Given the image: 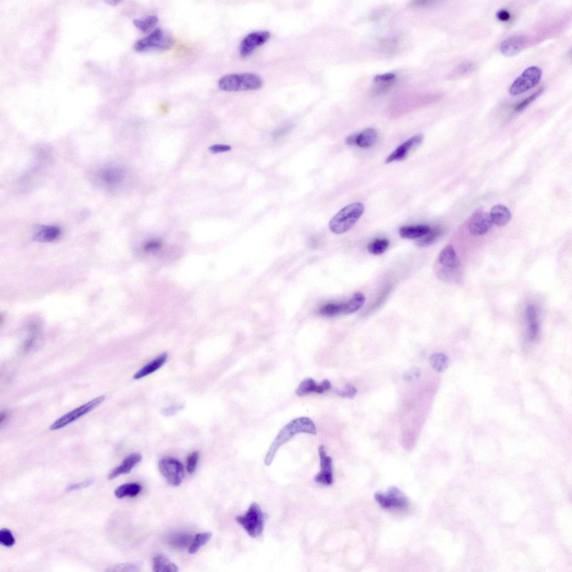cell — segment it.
Instances as JSON below:
<instances>
[{
    "instance_id": "cell-1",
    "label": "cell",
    "mask_w": 572,
    "mask_h": 572,
    "mask_svg": "<svg viewBox=\"0 0 572 572\" xmlns=\"http://www.w3.org/2000/svg\"><path fill=\"white\" fill-rule=\"evenodd\" d=\"M299 433L317 434L315 423L307 417H301L292 420L279 432L266 454L265 463L270 465L275 457L279 448Z\"/></svg>"
},
{
    "instance_id": "cell-2",
    "label": "cell",
    "mask_w": 572,
    "mask_h": 572,
    "mask_svg": "<svg viewBox=\"0 0 572 572\" xmlns=\"http://www.w3.org/2000/svg\"><path fill=\"white\" fill-rule=\"evenodd\" d=\"M262 85V78L249 73L227 75L221 78L218 82V87L227 92L256 90Z\"/></svg>"
},
{
    "instance_id": "cell-3",
    "label": "cell",
    "mask_w": 572,
    "mask_h": 572,
    "mask_svg": "<svg viewBox=\"0 0 572 572\" xmlns=\"http://www.w3.org/2000/svg\"><path fill=\"white\" fill-rule=\"evenodd\" d=\"M364 211L362 203H355L344 207L331 219L329 228L336 234L344 233L355 225Z\"/></svg>"
},
{
    "instance_id": "cell-4",
    "label": "cell",
    "mask_w": 572,
    "mask_h": 572,
    "mask_svg": "<svg viewBox=\"0 0 572 572\" xmlns=\"http://www.w3.org/2000/svg\"><path fill=\"white\" fill-rule=\"evenodd\" d=\"M266 514L256 502L251 504L248 512L236 518L237 522L243 526L248 535L253 538L262 536L264 530Z\"/></svg>"
},
{
    "instance_id": "cell-5",
    "label": "cell",
    "mask_w": 572,
    "mask_h": 572,
    "mask_svg": "<svg viewBox=\"0 0 572 572\" xmlns=\"http://www.w3.org/2000/svg\"><path fill=\"white\" fill-rule=\"evenodd\" d=\"M91 177L98 186L111 190L120 186L124 181L125 173L120 167L104 165L97 168Z\"/></svg>"
},
{
    "instance_id": "cell-6",
    "label": "cell",
    "mask_w": 572,
    "mask_h": 572,
    "mask_svg": "<svg viewBox=\"0 0 572 572\" xmlns=\"http://www.w3.org/2000/svg\"><path fill=\"white\" fill-rule=\"evenodd\" d=\"M543 72L539 67L531 66L526 69L513 83L510 93L518 96L535 87L541 81Z\"/></svg>"
},
{
    "instance_id": "cell-7",
    "label": "cell",
    "mask_w": 572,
    "mask_h": 572,
    "mask_svg": "<svg viewBox=\"0 0 572 572\" xmlns=\"http://www.w3.org/2000/svg\"><path fill=\"white\" fill-rule=\"evenodd\" d=\"M174 43L173 39L168 36L160 28H156L150 35L139 39L134 44L136 51L143 52L150 49L167 50L170 49Z\"/></svg>"
},
{
    "instance_id": "cell-8",
    "label": "cell",
    "mask_w": 572,
    "mask_h": 572,
    "mask_svg": "<svg viewBox=\"0 0 572 572\" xmlns=\"http://www.w3.org/2000/svg\"><path fill=\"white\" fill-rule=\"evenodd\" d=\"M105 399L104 396H100L86 403L85 404L74 409V410L66 414L63 417L56 420L50 426V429L51 430H59L74 422L77 419L92 411L93 409L99 406L105 400Z\"/></svg>"
},
{
    "instance_id": "cell-9",
    "label": "cell",
    "mask_w": 572,
    "mask_h": 572,
    "mask_svg": "<svg viewBox=\"0 0 572 572\" xmlns=\"http://www.w3.org/2000/svg\"><path fill=\"white\" fill-rule=\"evenodd\" d=\"M161 473L170 485L177 487L182 483L184 475L182 464L172 458H165L159 463Z\"/></svg>"
},
{
    "instance_id": "cell-10",
    "label": "cell",
    "mask_w": 572,
    "mask_h": 572,
    "mask_svg": "<svg viewBox=\"0 0 572 572\" xmlns=\"http://www.w3.org/2000/svg\"><path fill=\"white\" fill-rule=\"evenodd\" d=\"M375 501L384 509H405L408 506V500L399 489L392 487L385 493H376L374 495Z\"/></svg>"
},
{
    "instance_id": "cell-11",
    "label": "cell",
    "mask_w": 572,
    "mask_h": 572,
    "mask_svg": "<svg viewBox=\"0 0 572 572\" xmlns=\"http://www.w3.org/2000/svg\"><path fill=\"white\" fill-rule=\"evenodd\" d=\"M271 34L268 31L252 32L246 36L240 46V53L242 57H247L258 47L267 43L271 38Z\"/></svg>"
},
{
    "instance_id": "cell-12",
    "label": "cell",
    "mask_w": 572,
    "mask_h": 572,
    "mask_svg": "<svg viewBox=\"0 0 572 572\" xmlns=\"http://www.w3.org/2000/svg\"><path fill=\"white\" fill-rule=\"evenodd\" d=\"M320 459H321V471L314 478L316 483L323 485L330 486L333 483V470L332 458L327 455L324 446L319 448Z\"/></svg>"
},
{
    "instance_id": "cell-13",
    "label": "cell",
    "mask_w": 572,
    "mask_h": 572,
    "mask_svg": "<svg viewBox=\"0 0 572 572\" xmlns=\"http://www.w3.org/2000/svg\"><path fill=\"white\" fill-rule=\"evenodd\" d=\"M490 215L483 211L475 213L471 217L468 228L471 234L481 236L486 234L492 227Z\"/></svg>"
},
{
    "instance_id": "cell-14",
    "label": "cell",
    "mask_w": 572,
    "mask_h": 572,
    "mask_svg": "<svg viewBox=\"0 0 572 572\" xmlns=\"http://www.w3.org/2000/svg\"><path fill=\"white\" fill-rule=\"evenodd\" d=\"M424 137L422 134L415 136L398 147L386 158V164L395 161H400L406 158L411 150L416 148L423 141Z\"/></svg>"
},
{
    "instance_id": "cell-15",
    "label": "cell",
    "mask_w": 572,
    "mask_h": 572,
    "mask_svg": "<svg viewBox=\"0 0 572 572\" xmlns=\"http://www.w3.org/2000/svg\"><path fill=\"white\" fill-rule=\"evenodd\" d=\"M332 385L328 379H325L321 384H317L315 380L307 378L303 380L296 391L297 396L302 397L312 393L319 394L330 390Z\"/></svg>"
},
{
    "instance_id": "cell-16",
    "label": "cell",
    "mask_w": 572,
    "mask_h": 572,
    "mask_svg": "<svg viewBox=\"0 0 572 572\" xmlns=\"http://www.w3.org/2000/svg\"><path fill=\"white\" fill-rule=\"evenodd\" d=\"M527 39L522 36L509 37L500 45V51L506 57H512L520 53L525 48Z\"/></svg>"
},
{
    "instance_id": "cell-17",
    "label": "cell",
    "mask_w": 572,
    "mask_h": 572,
    "mask_svg": "<svg viewBox=\"0 0 572 572\" xmlns=\"http://www.w3.org/2000/svg\"><path fill=\"white\" fill-rule=\"evenodd\" d=\"M142 456L139 453H133L127 457L119 466L114 469L109 474V479L113 480L117 476L130 473L136 465L142 461Z\"/></svg>"
},
{
    "instance_id": "cell-18",
    "label": "cell",
    "mask_w": 572,
    "mask_h": 572,
    "mask_svg": "<svg viewBox=\"0 0 572 572\" xmlns=\"http://www.w3.org/2000/svg\"><path fill=\"white\" fill-rule=\"evenodd\" d=\"M61 235V229L55 226H44L40 227L35 235V239L40 242H53Z\"/></svg>"
},
{
    "instance_id": "cell-19",
    "label": "cell",
    "mask_w": 572,
    "mask_h": 572,
    "mask_svg": "<svg viewBox=\"0 0 572 572\" xmlns=\"http://www.w3.org/2000/svg\"><path fill=\"white\" fill-rule=\"evenodd\" d=\"M441 265L447 269H456L460 265V261L453 246L449 245L441 251L439 256Z\"/></svg>"
},
{
    "instance_id": "cell-20",
    "label": "cell",
    "mask_w": 572,
    "mask_h": 572,
    "mask_svg": "<svg viewBox=\"0 0 572 572\" xmlns=\"http://www.w3.org/2000/svg\"><path fill=\"white\" fill-rule=\"evenodd\" d=\"M490 216L493 224L498 227H503L510 221L512 214L506 206L496 205L492 207Z\"/></svg>"
},
{
    "instance_id": "cell-21",
    "label": "cell",
    "mask_w": 572,
    "mask_h": 572,
    "mask_svg": "<svg viewBox=\"0 0 572 572\" xmlns=\"http://www.w3.org/2000/svg\"><path fill=\"white\" fill-rule=\"evenodd\" d=\"M167 357L168 355L167 353H163L162 355L156 358L154 360L148 363L147 365H145L140 369L139 371L134 375V378L135 379H141L153 373L164 365V364L167 361Z\"/></svg>"
},
{
    "instance_id": "cell-22",
    "label": "cell",
    "mask_w": 572,
    "mask_h": 572,
    "mask_svg": "<svg viewBox=\"0 0 572 572\" xmlns=\"http://www.w3.org/2000/svg\"><path fill=\"white\" fill-rule=\"evenodd\" d=\"M526 316L529 324V338L530 341H534L537 338L539 332L537 312L535 306L531 305L527 307Z\"/></svg>"
},
{
    "instance_id": "cell-23",
    "label": "cell",
    "mask_w": 572,
    "mask_h": 572,
    "mask_svg": "<svg viewBox=\"0 0 572 572\" xmlns=\"http://www.w3.org/2000/svg\"><path fill=\"white\" fill-rule=\"evenodd\" d=\"M430 229L428 226L425 225L403 227L400 229L399 234L400 237L403 239H418L422 238L428 234Z\"/></svg>"
},
{
    "instance_id": "cell-24",
    "label": "cell",
    "mask_w": 572,
    "mask_h": 572,
    "mask_svg": "<svg viewBox=\"0 0 572 572\" xmlns=\"http://www.w3.org/2000/svg\"><path fill=\"white\" fill-rule=\"evenodd\" d=\"M153 569L155 572H176L178 567L164 556L159 555L155 557L153 562Z\"/></svg>"
},
{
    "instance_id": "cell-25",
    "label": "cell",
    "mask_w": 572,
    "mask_h": 572,
    "mask_svg": "<svg viewBox=\"0 0 572 572\" xmlns=\"http://www.w3.org/2000/svg\"><path fill=\"white\" fill-rule=\"evenodd\" d=\"M444 232V230L441 227H436L433 229H430V232L420 238L417 242V244L420 247H425L434 244L438 240Z\"/></svg>"
},
{
    "instance_id": "cell-26",
    "label": "cell",
    "mask_w": 572,
    "mask_h": 572,
    "mask_svg": "<svg viewBox=\"0 0 572 572\" xmlns=\"http://www.w3.org/2000/svg\"><path fill=\"white\" fill-rule=\"evenodd\" d=\"M377 133L373 129H367L360 134H358L357 144L362 148L371 147L376 141Z\"/></svg>"
},
{
    "instance_id": "cell-27",
    "label": "cell",
    "mask_w": 572,
    "mask_h": 572,
    "mask_svg": "<svg viewBox=\"0 0 572 572\" xmlns=\"http://www.w3.org/2000/svg\"><path fill=\"white\" fill-rule=\"evenodd\" d=\"M142 487L138 484H126L117 487L115 491L117 498H122L125 497H133L138 495Z\"/></svg>"
},
{
    "instance_id": "cell-28",
    "label": "cell",
    "mask_w": 572,
    "mask_h": 572,
    "mask_svg": "<svg viewBox=\"0 0 572 572\" xmlns=\"http://www.w3.org/2000/svg\"><path fill=\"white\" fill-rule=\"evenodd\" d=\"M366 298L361 293H357L345 303V314H351L358 311L363 306Z\"/></svg>"
},
{
    "instance_id": "cell-29",
    "label": "cell",
    "mask_w": 572,
    "mask_h": 572,
    "mask_svg": "<svg viewBox=\"0 0 572 572\" xmlns=\"http://www.w3.org/2000/svg\"><path fill=\"white\" fill-rule=\"evenodd\" d=\"M158 22V17L155 15H150L143 19L134 20L133 23L140 30L144 33H148L153 29Z\"/></svg>"
},
{
    "instance_id": "cell-30",
    "label": "cell",
    "mask_w": 572,
    "mask_h": 572,
    "mask_svg": "<svg viewBox=\"0 0 572 572\" xmlns=\"http://www.w3.org/2000/svg\"><path fill=\"white\" fill-rule=\"evenodd\" d=\"M430 362L432 367L438 372H443L446 371L448 366L447 357L443 353H437L431 355Z\"/></svg>"
},
{
    "instance_id": "cell-31",
    "label": "cell",
    "mask_w": 572,
    "mask_h": 572,
    "mask_svg": "<svg viewBox=\"0 0 572 572\" xmlns=\"http://www.w3.org/2000/svg\"><path fill=\"white\" fill-rule=\"evenodd\" d=\"M211 532H203L196 535L189 547L188 553L190 554L197 553L202 547L211 539Z\"/></svg>"
},
{
    "instance_id": "cell-32",
    "label": "cell",
    "mask_w": 572,
    "mask_h": 572,
    "mask_svg": "<svg viewBox=\"0 0 572 572\" xmlns=\"http://www.w3.org/2000/svg\"><path fill=\"white\" fill-rule=\"evenodd\" d=\"M345 304H329L324 305L320 310V313L322 315L327 317H333L345 313Z\"/></svg>"
},
{
    "instance_id": "cell-33",
    "label": "cell",
    "mask_w": 572,
    "mask_h": 572,
    "mask_svg": "<svg viewBox=\"0 0 572 572\" xmlns=\"http://www.w3.org/2000/svg\"><path fill=\"white\" fill-rule=\"evenodd\" d=\"M390 242L388 240L383 239H375L368 245L370 253L373 255H382L389 248Z\"/></svg>"
},
{
    "instance_id": "cell-34",
    "label": "cell",
    "mask_w": 572,
    "mask_h": 572,
    "mask_svg": "<svg viewBox=\"0 0 572 572\" xmlns=\"http://www.w3.org/2000/svg\"><path fill=\"white\" fill-rule=\"evenodd\" d=\"M544 91V88L541 87L537 91L532 94L528 98H526L522 102L517 104L515 106V111L519 113V112L524 110L528 106H529L532 102H534L535 100L539 98Z\"/></svg>"
},
{
    "instance_id": "cell-35",
    "label": "cell",
    "mask_w": 572,
    "mask_h": 572,
    "mask_svg": "<svg viewBox=\"0 0 572 572\" xmlns=\"http://www.w3.org/2000/svg\"><path fill=\"white\" fill-rule=\"evenodd\" d=\"M0 543L5 547H13L15 543V538L10 530L3 529L0 531Z\"/></svg>"
},
{
    "instance_id": "cell-36",
    "label": "cell",
    "mask_w": 572,
    "mask_h": 572,
    "mask_svg": "<svg viewBox=\"0 0 572 572\" xmlns=\"http://www.w3.org/2000/svg\"><path fill=\"white\" fill-rule=\"evenodd\" d=\"M335 392L336 395L340 397L353 399V398H354L357 395V390L355 386L351 385H347L344 389L336 390Z\"/></svg>"
},
{
    "instance_id": "cell-37",
    "label": "cell",
    "mask_w": 572,
    "mask_h": 572,
    "mask_svg": "<svg viewBox=\"0 0 572 572\" xmlns=\"http://www.w3.org/2000/svg\"><path fill=\"white\" fill-rule=\"evenodd\" d=\"M199 454L198 452H194L188 457L187 460V470L189 474H192L197 467Z\"/></svg>"
},
{
    "instance_id": "cell-38",
    "label": "cell",
    "mask_w": 572,
    "mask_h": 572,
    "mask_svg": "<svg viewBox=\"0 0 572 572\" xmlns=\"http://www.w3.org/2000/svg\"><path fill=\"white\" fill-rule=\"evenodd\" d=\"M421 375V371L418 368H412L408 369V371L403 375V378L407 381V382H412L420 377Z\"/></svg>"
},
{
    "instance_id": "cell-39",
    "label": "cell",
    "mask_w": 572,
    "mask_h": 572,
    "mask_svg": "<svg viewBox=\"0 0 572 572\" xmlns=\"http://www.w3.org/2000/svg\"><path fill=\"white\" fill-rule=\"evenodd\" d=\"M192 541V537L189 535H180L177 537L176 539L173 541V545L179 548L185 547V546L189 545L190 541Z\"/></svg>"
},
{
    "instance_id": "cell-40",
    "label": "cell",
    "mask_w": 572,
    "mask_h": 572,
    "mask_svg": "<svg viewBox=\"0 0 572 572\" xmlns=\"http://www.w3.org/2000/svg\"><path fill=\"white\" fill-rule=\"evenodd\" d=\"M395 78L396 75L393 73H387V74L375 76L374 80L375 82H393Z\"/></svg>"
},
{
    "instance_id": "cell-41",
    "label": "cell",
    "mask_w": 572,
    "mask_h": 572,
    "mask_svg": "<svg viewBox=\"0 0 572 572\" xmlns=\"http://www.w3.org/2000/svg\"><path fill=\"white\" fill-rule=\"evenodd\" d=\"M93 483V480L92 479H89L85 481L81 482V483L70 485L67 488L66 491H71L76 490H77L81 489H83V488H86L89 486H91Z\"/></svg>"
},
{
    "instance_id": "cell-42",
    "label": "cell",
    "mask_w": 572,
    "mask_h": 572,
    "mask_svg": "<svg viewBox=\"0 0 572 572\" xmlns=\"http://www.w3.org/2000/svg\"><path fill=\"white\" fill-rule=\"evenodd\" d=\"M232 149L231 146L226 144L213 145L210 148V150L214 153L227 152Z\"/></svg>"
},
{
    "instance_id": "cell-43",
    "label": "cell",
    "mask_w": 572,
    "mask_h": 572,
    "mask_svg": "<svg viewBox=\"0 0 572 572\" xmlns=\"http://www.w3.org/2000/svg\"><path fill=\"white\" fill-rule=\"evenodd\" d=\"M437 3L434 0H416L410 3V5L412 7H427L434 5Z\"/></svg>"
},
{
    "instance_id": "cell-44",
    "label": "cell",
    "mask_w": 572,
    "mask_h": 572,
    "mask_svg": "<svg viewBox=\"0 0 572 572\" xmlns=\"http://www.w3.org/2000/svg\"><path fill=\"white\" fill-rule=\"evenodd\" d=\"M136 568V566L135 565H134V564L125 563V564H121L117 565L116 566V567L113 568V569H111L108 570V571H130V570L133 571L134 570L133 569H135Z\"/></svg>"
},
{
    "instance_id": "cell-45",
    "label": "cell",
    "mask_w": 572,
    "mask_h": 572,
    "mask_svg": "<svg viewBox=\"0 0 572 572\" xmlns=\"http://www.w3.org/2000/svg\"><path fill=\"white\" fill-rule=\"evenodd\" d=\"M497 19L503 22L509 21L511 18V15L507 10L501 9L496 14Z\"/></svg>"
},
{
    "instance_id": "cell-46",
    "label": "cell",
    "mask_w": 572,
    "mask_h": 572,
    "mask_svg": "<svg viewBox=\"0 0 572 572\" xmlns=\"http://www.w3.org/2000/svg\"><path fill=\"white\" fill-rule=\"evenodd\" d=\"M182 408V407L180 405L171 406L164 409V410L163 411V413H164V414L167 417L171 416H173V415L175 414L179 410H180Z\"/></svg>"
},
{
    "instance_id": "cell-47",
    "label": "cell",
    "mask_w": 572,
    "mask_h": 572,
    "mask_svg": "<svg viewBox=\"0 0 572 572\" xmlns=\"http://www.w3.org/2000/svg\"><path fill=\"white\" fill-rule=\"evenodd\" d=\"M161 245V243L159 241H150L145 246V249L147 250H153L157 248H159Z\"/></svg>"
},
{
    "instance_id": "cell-48",
    "label": "cell",
    "mask_w": 572,
    "mask_h": 572,
    "mask_svg": "<svg viewBox=\"0 0 572 572\" xmlns=\"http://www.w3.org/2000/svg\"><path fill=\"white\" fill-rule=\"evenodd\" d=\"M358 134H352V135L347 137L345 140V143L349 145H354L357 144Z\"/></svg>"
}]
</instances>
